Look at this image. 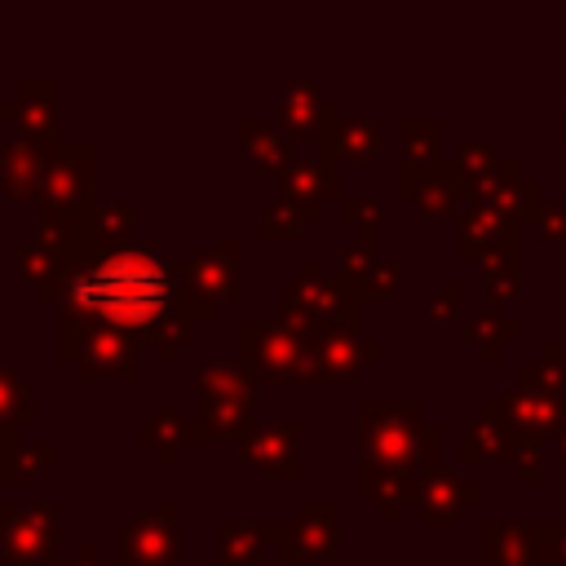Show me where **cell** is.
<instances>
[{
  "label": "cell",
  "instance_id": "1",
  "mask_svg": "<svg viewBox=\"0 0 566 566\" xmlns=\"http://www.w3.org/2000/svg\"><path fill=\"white\" fill-rule=\"evenodd\" d=\"M181 310L177 265H164L155 243H124L93 252L71 270L62 292V332L115 327L128 336H150L164 318Z\"/></svg>",
  "mask_w": 566,
  "mask_h": 566
},
{
  "label": "cell",
  "instance_id": "2",
  "mask_svg": "<svg viewBox=\"0 0 566 566\" xmlns=\"http://www.w3.org/2000/svg\"><path fill=\"white\" fill-rule=\"evenodd\" d=\"M358 424L367 464L411 478L420 464L429 469L438 460V429L420 420L416 402H363Z\"/></svg>",
  "mask_w": 566,
  "mask_h": 566
},
{
  "label": "cell",
  "instance_id": "3",
  "mask_svg": "<svg viewBox=\"0 0 566 566\" xmlns=\"http://www.w3.org/2000/svg\"><path fill=\"white\" fill-rule=\"evenodd\" d=\"M40 221H84L97 212V146L88 137L57 146L40 181Z\"/></svg>",
  "mask_w": 566,
  "mask_h": 566
},
{
  "label": "cell",
  "instance_id": "4",
  "mask_svg": "<svg viewBox=\"0 0 566 566\" xmlns=\"http://www.w3.org/2000/svg\"><path fill=\"white\" fill-rule=\"evenodd\" d=\"M239 358L252 376H265V380H318L314 345L287 332L283 323L279 327L239 323Z\"/></svg>",
  "mask_w": 566,
  "mask_h": 566
},
{
  "label": "cell",
  "instance_id": "5",
  "mask_svg": "<svg viewBox=\"0 0 566 566\" xmlns=\"http://www.w3.org/2000/svg\"><path fill=\"white\" fill-rule=\"evenodd\" d=\"M57 349L66 363L80 367L84 380L93 376H119L133 380L142 367V336L115 332V327H84V332H57Z\"/></svg>",
  "mask_w": 566,
  "mask_h": 566
},
{
  "label": "cell",
  "instance_id": "6",
  "mask_svg": "<svg viewBox=\"0 0 566 566\" xmlns=\"http://www.w3.org/2000/svg\"><path fill=\"white\" fill-rule=\"evenodd\" d=\"M0 553L13 566H44L57 553L53 504H0Z\"/></svg>",
  "mask_w": 566,
  "mask_h": 566
},
{
  "label": "cell",
  "instance_id": "7",
  "mask_svg": "<svg viewBox=\"0 0 566 566\" xmlns=\"http://www.w3.org/2000/svg\"><path fill=\"white\" fill-rule=\"evenodd\" d=\"M119 557L128 566H177L181 557V531H177V504L146 509L119 531Z\"/></svg>",
  "mask_w": 566,
  "mask_h": 566
},
{
  "label": "cell",
  "instance_id": "8",
  "mask_svg": "<svg viewBox=\"0 0 566 566\" xmlns=\"http://www.w3.org/2000/svg\"><path fill=\"white\" fill-rule=\"evenodd\" d=\"M234 265H239V248L234 243H212L203 252H195L190 261L177 265V279L186 292L203 296V301H230L234 296Z\"/></svg>",
  "mask_w": 566,
  "mask_h": 566
},
{
  "label": "cell",
  "instance_id": "9",
  "mask_svg": "<svg viewBox=\"0 0 566 566\" xmlns=\"http://www.w3.org/2000/svg\"><path fill=\"white\" fill-rule=\"evenodd\" d=\"M279 119H283V133L287 137H314V133H327L332 119H336V102H323L318 84L314 80H287L279 88ZM336 142V133H327Z\"/></svg>",
  "mask_w": 566,
  "mask_h": 566
},
{
  "label": "cell",
  "instance_id": "10",
  "mask_svg": "<svg viewBox=\"0 0 566 566\" xmlns=\"http://www.w3.org/2000/svg\"><path fill=\"white\" fill-rule=\"evenodd\" d=\"M239 460L270 473V478H283V482H296L301 464H296V424L292 420H265L243 447H239Z\"/></svg>",
  "mask_w": 566,
  "mask_h": 566
},
{
  "label": "cell",
  "instance_id": "11",
  "mask_svg": "<svg viewBox=\"0 0 566 566\" xmlns=\"http://www.w3.org/2000/svg\"><path fill=\"white\" fill-rule=\"evenodd\" d=\"M279 553L287 562L332 557L336 553V504H301L296 522H287Z\"/></svg>",
  "mask_w": 566,
  "mask_h": 566
},
{
  "label": "cell",
  "instance_id": "12",
  "mask_svg": "<svg viewBox=\"0 0 566 566\" xmlns=\"http://www.w3.org/2000/svg\"><path fill=\"white\" fill-rule=\"evenodd\" d=\"M279 190H283L287 203H296L305 212V221H314L318 203L323 199H336V172L323 159H292L279 172Z\"/></svg>",
  "mask_w": 566,
  "mask_h": 566
},
{
  "label": "cell",
  "instance_id": "13",
  "mask_svg": "<svg viewBox=\"0 0 566 566\" xmlns=\"http://www.w3.org/2000/svg\"><path fill=\"white\" fill-rule=\"evenodd\" d=\"M57 150H40V146H31V142H9L4 150H0V190L9 195V199H31V195H40V181H44V168H49V159H53Z\"/></svg>",
  "mask_w": 566,
  "mask_h": 566
},
{
  "label": "cell",
  "instance_id": "14",
  "mask_svg": "<svg viewBox=\"0 0 566 566\" xmlns=\"http://www.w3.org/2000/svg\"><path fill=\"white\" fill-rule=\"evenodd\" d=\"M478 500V486L473 482H460L451 478L447 469H429L420 482H416V504H420V517L424 522H451L464 504Z\"/></svg>",
  "mask_w": 566,
  "mask_h": 566
},
{
  "label": "cell",
  "instance_id": "15",
  "mask_svg": "<svg viewBox=\"0 0 566 566\" xmlns=\"http://www.w3.org/2000/svg\"><path fill=\"white\" fill-rule=\"evenodd\" d=\"M367 358H376V345L371 340H358L354 332H332V336H318L314 340L318 380H354Z\"/></svg>",
  "mask_w": 566,
  "mask_h": 566
},
{
  "label": "cell",
  "instance_id": "16",
  "mask_svg": "<svg viewBox=\"0 0 566 566\" xmlns=\"http://www.w3.org/2000/svg\"><path fill=\"white\" fill-rule=\"evenodd\" d=\"M239 155H248L261 172H283L292 164V137L270 119H243L239 124Z\"/></svg>",
  "mask_w": 566,
  "mask_h": 566
},
{
  "label": "cell",
  "instance_id": "17",
  "mask_svg": "<svg viewBox=\"0 0 566 566\" xmlns=\"http://www.w3.org/2000/svg\"><path fill=\"white\" fill-rule=\"evenodd\" d=\"M199 389H203V398H217V402H243V407L256 402V376L239 363L199 367Z\"/></svg>",
  "mask_w": 566,
  "mask_h": 566
},
{
  "label": "cell",
  "instance_id": "18",
  "mask_svg": "<svg viewBox=\"0 0 566 566\" xmlns=\"http://www.w3.org/2000/svg\"><path fill=\"white\" fill-rule=\"evenodd\" d=\"M199 424L208 429V438H239V447L261 429L252 420V407H243V402H217V398H203Z\"/></svg>",
  "mask_w": 566,
  "mask_h": 566
},
{
  "label": "cell",
  "instance_id": "19",
  "mask_svg": "<svg viewBox=\"0 0 566 566\" xmlns=\"http://www.w3.org/2000/svg\"><path fill=\"white\" fill-rule=\"evenodd\" d=\"M133 226H137V212H133L128 199H102L97 212H93V243H97V252L124 248Z\"/></svg>",
  "mask_w": 566,
  "mask_h": 566
},
{
  "label": "cell",
  "instance_id": "20",
  "mask_svg": "<svg viewBox=\"0 0 566 566\" xmlns=\"http://www.w3.org/2000/svg\"><path fill=\"white\" fill-rule=\"evenodd\" d=\"M137 438H142V442H150V447L159 451V460H177V447H181V442H190V424L181 420V411H177V407H159V411H155V420L137 424Z\"/></svg>",
  "mask_w": 566,
  "mask_h": 566
},
{
  "label": "cell",
  "instance_id": "21",
  "mask_svg": "<svg viewBox=\"0 0 566 566\" xmlns=\"http://www.w3.org/2000/svg\"><path fill=\"white\" fill-rule=\"evenodd\" d=\"M35 416H40V407H35L31 385H27L13 367H0V420L27 424V420H35Z\"/></svg>",
  "mask_w": 566,
  "mask_h": 566
},
{
  "label": "cell",
  "instance_id": "22",
  "mask_svg": "<svg viewBox=\"0 0 566 566\" xmlns=\"http://www.w3.org/2000/svg\"><path fill=\"white\" fill-rule=\"evenodd\" d=\"M261 531L252 526V522H221L217 526V553H221V562H248V566H256V553H261Z\"/></svg>",
  "mask_w": 566,
  "mask_h": 566
},
{
  "label": "cell",
  "instance_id": "23",
  "mask_svg": "<svg viewBox=\"0 0 566 566\" xmlns=\"http://www.w3.org/2000/svg\"><path fill=\"white\" fill-rule=\"evenodd\" d=\"M53 455H57V442H40V447H13V451L0 460V482H13V486L35 482V469H40L44 460H53Z\"/></svg>",
  "mask_w": 566,
  "mask_h": 566
},
{
  "label": "cell",
  "instance_id": "24",
  "mask_svg": "<svg viewBox=\"0 0 566 566\" xmlns=\"http://www.w3.org/2000/svg\"><path fill=\"white\" fill-rule=\"evenodd\" d=\"M336 150L345 159H376L380 155V128L371 119H349L336 128Z\"/></svg>",
  "mask_w": 566,
  "mask_h": 566
},
{
  "label": "cell",
  "instance_id": "25",
  "mask_svg": "<svg viewBox=\"0 0 566 566\" xmlns=\"http://www.w3.org/2000/svg\"><path fill=\"white\" fill-rule=\"evenodd\" d=\"M301 226H305V212L279 195V199H270V203H265V212H261V226H256V230H261V239H274V243H279V239H296V234H301Z\"/></svg>",
  "mask_w": 566,
  "mask_h": 566
},
{
  "label": "cell",
  "instance_id": "26",
  "mask_svg": "<svg viewBox=\"0 0 566 566\" xmlns=\"http://www.w3.org/2000/svg\"><path fill=\"white\" fill-rule=\"evenodd\" d=\"M402 150H407L411 164H433L438 159V124L407 119L402 124Z\"/></svg>",
  "mask_w": 566,
  "mask_h": 566
},
{
  "label": "cell",
  "instance_id": "27",
  "mask_svg": "<svg viewBox=\"0 0 566 566\" xmlns=\"http://www.w3.org/2000/svg\"><path fill=\"white\" fill-rule=\"evenodd\" d=\"M190 332H195V323H190V318L177 310L172 318H164V323H159V327L146 336V345H150L159 358H177V345H186V340H190Z\"/></svg>",
  "mask_w": 566,
  "mask_h": 566
},
{
  "label": "cell",
  "instance_id": "28",
  "mask_svg": "<svg viewBox=\"0 0 566 566\" xmlns=\"http://www.w3.org/2000/svg\"><path fill=\"white\" fill-rule=\"evenodd\" d=\"M340 221H345V226H358V239L376 243V230H380V203H371V199H345V203H340Z\"/></svg>",
  "mask_w": 566,
  "mask_h": 566
},
{
  "label": "cell",
  "instance_id": "29",
  "mask_svg": "<svg viewBox=\"0 0 566 566\" xmlns=\"http://www.w3.org/2000/svg\"><path fill=\"white\" fill-rule=\"evenodd\" d=\"M371 270H376V252H371V243H367V239H354V243L340 252V279L363 283Z\"/></svg>",
  "mask_w": 566,
  "mask_h": 566
},
{
  "label": "cell",
  "instance_id": "30",
  "mask_svg": "<svg viewBox=\"0 0 566 566\" xmlns=\"http://www.w3.org/2000/svg\"><path fill=\"white\" fill-rule=\"evenodd\" d=\"M469 336L486 349V358H495V349H500V340H513L517 336V327L513 323H500L495 314H482L478 323H469Z\"/></svg>",
  "mask_w": 566,
  "mask_h": 566
},
{
  "label": "cell",
  "instance_id": "31",
  "mask_svg": "<svg viewBox=\"0 0 566 566\" xmlns=\"http://www.w3.org/2000/svg\"><path fill=\"white\" fill-rule=\"evenodd\" d=\"M398 292V265L389 261V265H376L367 279H363V296H371V301H389Z\"/></svg>",
  "mask_w": 566,
  "mask_h": 566
},
{
  "label": "cell",
  "instance_id": "32",
  "mask_svg": "<svg viewBox=\"0 0 566 566\" xmlns=\"http://www.w3.org/2000/svg\"><path fill=\"white\" fill-rule=\"evenodd\" d=\"M53 93H57V80H40V84L35 80H22L18 84V97L22 102H53Z\"/></svg>",
  "mask_w": 566,
  "mask_h": 566
},
{
  "label": "cell",
  "instance_id": "33",
  "mask_svg": "<svg viewBox=\"0 0 566 566\" xmlns=\"http://www.w3.org/2000/svg\"><path fill=\"white\" fill-rule=\"evenodd\" d=\"M13 429H18V424H9V420H0V460H4V455H9L13 447H18V438H13Z\"/></svg>",
  "mask_w": 566,
  "mask_h": 566
},
{
  "label": "cell",
  "instance_id": "34",
  "mask_svg": "<svg viewBox=\"0 0 566 566\" xmlns=\"http://www.w3.org/2000/svg\"><path fill=\"white\" fill-rule=\"evenodd\" d=\"M71 566H115V562H106V557H75Z\"/></svg>",
  "mask_w": 566,
  "mask_h": 566
},
{
  "label": "cell",
  "instance_id": "35",
  "mask_svg": "<svg viewBox=\"0 0 566 566\" xmlns=\"http://www.w3.org/2000/svg\"><path fill=\"white\" fill-rule=\"evenodd\" d=\"M221 566H248V562H221Z\"/></svg>",
  "mask_w": 566,
  "mask_h": 566
}]
</instances>
